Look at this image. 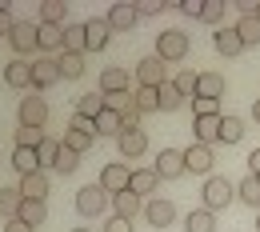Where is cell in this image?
I'll use <instances>...</instances> for the list:
<instances>
[{"label":"cell","instance_id":"db71d44e","mask_svg":"<svg viewBox=\"0 0 260 232\" xmlns=\"http://www.w3.org/2000/svg\"><path fill=\"white\" fill-rule=\"evenodd\" d=\"M72 232H92V228H72Z\"/></svg>","mask_w":260,"mask_h":232},{"label":"cell","instance_id":"74e56055","mask_svg":"<svg viewBox=\"0 0 260 232\" xmlns=\"http://www.w3.org/2000/svg\"><path fill=\"white\" fill-rule=\"evenodd\" d=\"M64 148H72V152H80V156H84V152L92 148V136L80 132V128H68V132H64Z\"/></svg>","mask_w":260,"mask_h":232},{"label":"cell","instance_id":"5bb4252c","mask_svg":"<svg viewBox=\"0 0 260 232\" xmlns=\"http://www.w3.org/2000/svg\"><path fill=\"white\" fill-rule=\"evenodd\" d=\"M144 216H148V224L168 228V224L176 220V204H172V200H148V204H144Z\"/></svg>","mask_w":260,"mask_h":232},{"label":"cell","instance_id":"d4e9b609","mask_svg":"<svg viewBox=\"0 0 260 232\" xmlns=\"http://www.w3.org/2000/svg\"><path fill=\"white\" fill-rule=\"evenodd\" d=\"M156 184H160L156 168H136V172H132V188H128V192L144 196V192H156Z\"/></svg>","mask_w":260,"mask_h":232},{"label":"cell","instance_id":"7dc6e473","mask_svg":"<svg viewBox=\"0 0 260 232\" xmlns=\"http://www.w3.org/2000/svg\"><path fill=\"white\" fill-rule=\"evenodd\" d=\"M176 8H180L184 16H196V20H200V12H204V0H180Z\"/></svg>","mask_w":260,"mask_h":232},{"label":"cell","instance_id":"52a82bcc","mask_svg":"<svg viewBox=\"0 0 260 232\" xmlns=\"http://www.w3.org/2000/svg\"><path fill=\"white\" fill-rule=\"evenodd\" d=\"M108 28L112 32H132L136 28V20H140V12H136V4H128V0H116L112 8H108Z\"/></svg>","mask_w":260,"mask_h":232},{"label":"cell","instance_id":"816d5d0a","mask_svg":"<svg viewBox=\"0 0 260 232\" xmlns=\"http://www.w3.org/2000/svg\"><path fill=\"white\" fill-rule=\"evenodd\" d=\"M12 24H16V20H12L8 12H0V36H8V32H12Z\"/></svg>","mask_w":260,"mask_h":232},{"label":"cell","instance_id":"bcb514c9","mask_svg":"<svg viewBox=\"0 0 260 232\" xmlns=\"http://www.w3.org/2000/svg\"><path fill=\"white\" fill-rule=\"evenodd\" d=\"M68 128H80V132L96 136V120H88V116H72V120H68Z\"/></svg>","mask_w":260,"mask_h":232},{"label":"cell","instance_id":"ee69618b","mask_svg":"<svg viewBox=\"0 0 260 232\" xmlns=\"http://www.w3.org/2000/svg\"><path fill=\"white\" fill-rule=\"evenodd\" d=\"M196 76H200V72H180V76H176L172 84H176V88H180L184 96H196Z\"/></svg>","mask_w":260,"mask_h":232},{"label":"cell","instance_id":"4dcf8cb0","mask_svg":"<svg viewBox=\"0 0 260 232\" xmlns=\"http://www.w3.org/2000/svg\"><path fill=\"white\" fill-rule=\"evenodd\" d=\"M96 132H100V136H120V132H124V120H120V112L104 108V112L96 116Z\"/></svg>","mask_w":260,"mask_h":232},{"label":"cell","instance_id":"e0dca14e","mask_svg":"<svg viewBox=\"0 0 260 232\" xmlns=\"http://www.w3.org/2000/svg\"><path fill=\"white\" fill-rule=\"evenodd\" d=\"M20 196H24V200H44V196H48V172L20 176Z\"/></svg>","mask_w":260,"mask_h":232},{"label":"cell","instance_id":"2e32d148","mask_svg":"<svg viewBox=\"0 0 260 232\" xmlns=\"http://www.w3.org/2000/svg\"><path fill=\"white\" fill-rule=\"evenodd\" d=\"M4 84L8 88H32V64L28 60H12L4 68Z\"/></svg>","mask_w":260,"mask_h":232},{"label":"cell","instance_id":"f546056e","mask_svg":"<svg viewBox=\"0 0 260 232\" xmlns=\"http://www.w3.org/2000/svg\"><path fill=\"white\" fill-rule=\"evenodd\" d=\"M20 204H24L20 188H0V216H4V220H16Z\"/></svg>","mask_w":260,"mask_h":232},{"label":"cell","instance_id":"9a60e30c","mask_svg":"<svg viewBox=\"0 0 260 232\" xmlns=\"http://www.w3.org/2000/svg\"><path fill=\"white\" fill-rule=\"evenodd\" d=\"M196 96L220 100L224 96V76H220V72H200V76H196Z\"/></svg>","mask_w":260,"mask_h":232},{"label":"cell","instance_id":"9f6ffc18","mask_svg":"<svg viewBox=\"0 0 260 232\" xmlns=\"http://www.w3.org/2000/svg\"><path fill=\"white\" fill-rule=\"evenodd\" d=\"M256 228H260V220H256Z\"/></svg>","mask_w":260,"mask_h":232},{"label":"cell","instance_id":"cb8c5ba5","mask_svg":"<svg viewBox=\"0 0 260 232\" xmlns=\"http://www.w3.org/2000/svg\"><path fill=\"white\" fill-rule=\"evenodd\" d=\"M100 92H128V72L124 68H104L100 72Z\"/></svg>","mask_w":260,"mask_h":232},{"label":"cell","instance_id":"5b68a950","mask_svg":"<svg viewBox=\"0 0 260 232\" xmlns=\"http://www.w3.org/2000/svg\"><path fill=\"white\" fill-rule=\"evenodd\" d=\"M8 40H12V48H16L20 56H28V52H36V48H40V24L16 20V24H12V32H8Z\"/></svg>","mask_w":260,"mask_h":232},{"label":"cell","instance_id":"8992f818","mask_svg":"<svg viewBox=\"0 0 260 232\" xmlns=\"http://www.w3.org/2000/svg\"><path fill=\"white\" fill-rule=\"evenodd\" d=\"M160 84H164V60L156 52L136 60V88H160Z\"/></svg>","mask_w":260,"mask_h":232},{"label":"cell","instance_id":"ffe728a7","mask_svg":"<svg viewBox=\"0 0 260 232\" xmlns=\"http://www.w3.org/2000/svg\"><path fill=\"white\" fill-rule=\"evenodd\" d=\"M16 220H24L28 228H40V224L48 220V208H44V200H24V204H20V212H16Z\"/></svg>","mask_w":260,"mask_h":232},{"label":"cell","instance_id":"c3c4849f","mask_svg":"<svg viewBox=\"0 0 260 232\" xmlns=\"http://www.w3.org/2000/svg\"><path fill=\"white\" fill-rule=\"evenodd\" d=\"M104 232H132V220H120V216H112V220L104 224Z\"/></svg>","mask_w":260,"mask_h":232},{"label":"cell","instance_id":"44dd1931","mask_svg":"<svg viewBox=\"0 0 260 232\" xmlns=\"http://www.w3.org/2000/svg\"><path fill=\"white\" fill-rule=\"evenodd\" d=\"M108 108V100H104V92H84V96L76 100V116H88V120H96L100 112Z\"/></svg>","mask_w":260,"mask_h":232},{"label":"cell","instance_id":"f6af8a7d","mask_svg":"<svg viewBox=\"0 0 260 232\" xmlns=\"http://www.w3.org/2000/svg\"><path fill=\"white\" fill-rule=\"evenodd\" d=\"M132 4H136L140 16H160L164 12V0H132Z\"/></svg>","mask_w":260,"mask_h":232},{"label":"cell","instance_id":"4316f807","mask_svg":"<svg viewBox=\"0 0 260 232\" xmlns=\"http://www.w3.org/2000/svg\"><path fill=\"white\" fill-rule=\"evenodd\" d=\"M56 48H64V28H56V24H40V52L52 56Z\"/></svg>","mask_w":260,"mask_h":232},{"label":"cell","instance_id":"7402d4cb","mask_svg":"<svg viewBox=\"0 0 260 232\" xmlns=\"http://www.w3.org/2000/svg\"><path fill=\"white\" fill-rule=\"evenodd\" d=\"M64 52H88V28L84 24H64Z\"/></svg>","mask_w":260,"mask_h":232},{"label":"cell","instance_id":"11a10c76","mask_svg":"<svg viewBox=\"0 0 260 232\" xmlns=\"http://www.w3.org/2000/svg\"><path fill=\"white\" fill-rule=\"evenodd\" d=\"M256 20H260V12H256Z\"/></svg>","mask_w":260,"mask_h":232},{"label":"cell","instance_id":"e575fe53","mask_svg":"<svg viewBox=\"0 0 260 232\" xmlns=\"http://www.w3.org/2000/svg\"><path fill=\"white\" fill-rule=\"evenodd\" d=\"M244 140V120L240 116H224L220 124V144H240Z\"/></svg>","mask_w":260,"mask_h":232},{"label":"cell","instance_id":"4fadbf2b","mask_svg":"<svg viewBox=\"0 0 260 232\" xmlns=\"http://www.w3.org/2000/svg\"><path fill=\"white\" fill-rule=\"evenodd\" d=\"M116 144H120V156H124V160H136V156H144L148 136H144V128H132V132H120V136H116Z\"/></svg>","mask_w":260,"mask_h":232},{"label":"cell","instance_id":"ab89813d","mask_svg":"<svg viewBox=\"0 0 260 232\" xmlns=\"http://www.w3.org/2000/svg\"><path fill=\"white\" fill-rule=\"evenodd\" d=\"M76 168H80V152L64 148V140H60V160H56V172H60V176H72Z\"/></svg>","mask_w":260,"mask_h":232},{"label":"cell","instance_id":"7a4b0ae2","mask_svg":"<svg viewBox=\"0 0 260 232\" xmlns=\"http://www.w3.org/2000/svg\"><path fill=\"white\" fill-rule=\"evenodd\" d=\"M156 56H160L164 64H168V60H184V56H188V32L164 28V32L156 36Z\"/></svg>","mask_w":260,"mask_h":232},{"label":"cell","instance_id":"1f68e13d","mask_svg":"<svg viewBox=\"0 0 260 232\" xmlns=\"http://www.w3.org/2000/svg\"><path fill=\"white\" fill-rule=\"evenodd\" d=\"M184 228H188V232H216V216H212L208 208H196V212H188Z\"/></svg>","mask_w":260,"mask_h":232},{"label":"cell","instance_id":"b9f144b4","mask_svg":"<svg viewBox=\"0 0 260 232\" xmlns=\"http://www.w3.org/2000/svg\"><path fill=\"white\" fill-rule=\"evenodd\" d=\"M224 8H228V0H204V12H200V20H204V24H220Z\"/></svg>","mask_w":260,"mask_h":232},{"label":"cell","instance_id":"ba28073f","mask_svg":"<svg viewBox=\"0 0 260 232\" xmlns=\"http://www.w3.org/2000/svg\"><path fill=\"white\" fill-rule=\"evenodd\" d=\"M212 164H216V156H212V148L208 144H188L184 148V168L188 172H200V176H212Z\"/></svg>","mask_w":260,"mask_h":232},{"label":"cell","instance_id":"603a6c76","mask_svg":"<svg viewBox=\"0 0 260 232\" xmlns=\"http://www.w3.org/2000/svg\"><path fill=\"white\" fill-rule=\"evenodd\" d=\"M12 168H16L20 176L44 172V168H40V156H36V148H16V152H12Z\"/></svg>","mask_w":260,"mask_h":232},{"label":"cell","instance_id":"d6a6232c","mask_svg":"<svg viewBox=\"0 0 260 232\" xmlns=\"http://www.w3.org/2000/svg\"><path fill=\"white\" fill-rule=\"evenodd\" d=\"M112 208H116L120 220H132V216L140 212V196H136V192H120V196H112Z\"/></svg>","mask_w":260,"mask_h":232},{"label":"cell","instance_id":"f5cc1de1","mask_svg":"<svg viewBox=\"0 0 260 232\" xmlns=\"http://www.w3.org/2000/svg\"><path fill=\"white\" fill-rule=\"evenodd\" d=\"M252 120L260 124V96H256V104H252Z\"/></svg>","mask_w":260,"mask_h":232},{"label":"cell","instance_id":"3957f363","mask_svg":"<svg viewBox=\"0 0 260 232\" xmlns=\"http://www.w3.org/2000/svg\"><path fill=\"white\" fill-rule=\"evenodd\" d=\"M108 200L112 196H108L100 184H84V188L76 192V212H80V216H104V212H108Z\"/></svg>","mask_w":260,"mask_h":232},{"label":"cell","instance_id":"484cf974","mask_svg":"<svg viewBox=\"0 0 260 232\" xmlns=\"http://www.w3.org/2000/svg\"><path fill=\"white\" fill-rule=\"evenodd\" d=\"M156 96H160V112H176V108L188 100L184 92H180V88H176V84H172V80H164L160 88H156Z\"/></svg>","mask_w":260,"mask_h":232},{"label":"cell","instance_id":"f907efd6","mask_svg":"<svg viewBox=\"0 0 260 232\" xmlns=\"http://www.w3.org/2000/svg\"><path fill=\"white\" fill-rule=\"evenodd\" d=\"M248 168H252V176H260V148L248 152Z\"/></svg>","mask_w":260,"mask_h":232},{"label":"cell","instance_id":"8d00e7d4","mask_svg":"<svg viewBox=\"0 0 260 232\" xmlns=\"http://www.w3.org/2000/svg\"><path fill=\"white\" fill-rule=\"evenodd\" d=\"M60 76H68V80L84 76V56H80V52H64V56H60Z\"/></svg>","mask_w":260,"mask_h":232},{"label":"cell","instance_id":"681fc988","mask_svg":"<svg viewBox=\"0 0 260 232\" xmlns=\"http://www.w3.org/2000/svg\"><path fill=\"white\" fill-rule=\"evenodd\" d=\"M4 232H36V228H28L24 220H4Z\"/></svg>","mask_w":260,"mask_h":232},{"label":"cell","instance_id":"9c48e42d","mask_svg":"<svg viewBox=\"0 0 260 232\" xmlns=\"http://www.w3.org/2000/svg\"><path fill=\"white\" fill-rule=\"evenodd\" d=\"M188 168H184V148H164L160 156H156V176L164 180H176V176H184Z\"/></svg>","mask_w":260,"mask_h":232},{"label":"cell","instance_id":"277c9868","mask_svg":"<svg viewBox=\"0 0 260 232\" xmlns=\"http://www.w3.org/2000/svg\"><path fill=\"white\" fill-rule=\"evenodd\" d=\"M100 188H104L108 196H120V192H128V188H132V168H128V164H120V160L104 164V172H100Z\"/></svg>","mask_w":260,"mask_h":232},{"label":"cell","instance_id":"d6986e66","mask_svg":"<svg viewBox=\"0 0 260 232\" xmlns=\"http://www.w3.org/2000/svg\"><path fill=\"white\" fill-rule=\"evenodd\" d=\"M64 20H68V0H44V4H40V24L64 28Z\"/></svg>","mask_w":260,"mask_h":232},{"label":"cell","instance_id":"60d3db41","mask_svg":"<svg viewBox=\"0 0 260 232\" xmlns=\"http://www.w3.org/2000/svg\"><path fill=\"white\" fill-rule=\"evenodd\" d=\"M132 96H136V108H140V112H160V96H156V88H136Z\"/></svg>","mask_w":260,"mask_h":232},{"label":"cell","instance_id":"6da1fadb","mask_svg":"<svg viewBox=\"0 0 260 232\" xmlns=\"http://www.w3.org/2000/svg\"><path fill=\"white\" fill-rule=\"evenodd\" d=\"M200 196H204V208H208V212H216V208H228V204L236 200V184H232L228 176H208Z\"/></svg>","mask_w":260,"mask_h":232},{"label":"cell","instance_id":"f35d334b","mask_svg":"<svg viewBox=\"0 0 260 232\" xmlns=\"http://www.w3.org/2000/svg\"><path fill=\"white\" fill-rule=\"evenodd\" d=\"M44 144V128H16V148H40Z\"/></svg>","mask_w":260,"mask_h":232},{"label":"cell","instance_id":"7c38bea8","mask_svg":"<svg viewBox=\"0 0 260 232\" xmlns=\"http://www.w3.org/2000/svg\"><path fill=\"white\" fill-rule=\"evenodd\" d=\"M220 124H224V116H196L192 120V132H196V144H216L220 140Z\"/></svg>","mask_w":260,"mask_h":232},{"label":"cell","instance_id":"836d02e7","mask_svg":"<svg viewBox=\"0 0 260 232\" xmlns=\"http://www.w3.org/2000/svg\"><path fill=\"white\" fill-rule=\"evenodd\" d=\"M236 36L244 40V48H248V44H260V20L256 16H240V20H236Z\"/></svg>","mask_w":260,"mask_h":232},{"label":"cell","instance_id":"d590c367","mask_svg":"<svg viewBox=\"0 0 260 232\" xmlns=\"http://www.w3.org/2000/svg\"><path fill=\"white\" fill-rule=\"evenodd\" d=\"M36 156H40V168H56V160H60V140L44 136V144L36 148Z\"/></svg>","mask_w":260,"mask_h":232},{"label":"cell","instance_id":"8fae6325","mask_svg":"<svg viewBox=\"0 0 260 232\" xmlns=\"http://www.w3.org/2000/svg\"><path fill=\"white\" fill-rule=\"evenodd\" d=\"M44 120H48V104L40 96L20 100V124H24V128H44Z\"/></svg>","mask_w":260,"mask_h":232},{"label":"cell","instance_id":"ac0fdd59","mask_svg":"<svg viewBox=\"0 0 260 232\" xmlns=\"http://www.w3.org/2000/svg\"><path fill=\"white\" fill-rule=\"evenodd\" d=\"M84 28H88V52H100V48L108 44V36H112V28H108V20H104V16L84 20Z\"/></svg>","mask_w":260,"mask_h":232},{"label":"cell","instance_id":"83f0119b","mask_svg":"<svg viewBox=\"0 0 260 232\" xmlns=\"http://www.w3.org/2000/svg\"><path fill=\"white\" fill-rule=\"evenodd\" d=\"M212 40H216V52H220V56H236V52L244 48V40L236 36V28H220Z\"/></svg>","mask_w":260,"mask_h":232},{"label":"cell","instance_id":"7bdbcfd3","mask_svg":"<svg viewBox=\"0 0 260 232\" xmlns=\"http://www.w3.org/2000/svg\"><path fill=\"white\" fill-rule=\"evenodd\" d=\"M196 116H220V100L192 96V120H196Z\"/></svg>","mask_w":260,"mask_h":232},{"label":"cell","instance_id":"f1b7e54d","mask_svg":"<svg viewBox=\"0 0 260 232\" xmlns=\"http://www.w3.org/2000/svg\"><path fill=\"white\" fill-rule=\"evenodd\" d=\"M236 200H244V204H252V208H260V176H244L240 184H236Z\"/></svg>","mask_w":260,"mask_h":232},{"label":"cell","instance_id":"30bf717a","mask_svg":"<svg viewBox=\"0 0 260 232\" xmlns=\"http://www.w3.org/2000/svg\"><path fill=\"white\" fill-rule=\"evenodd\" d=\"M56 80H64V76H60V60H56V56H36L32 84L36 88H48V84H56Z\"/></svg>","mask_w":260,"mask_h":232}]
</instances>
